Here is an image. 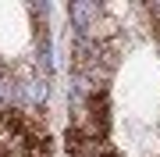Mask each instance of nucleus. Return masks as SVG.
I'll list each match as a JSON object with an SVG mask.
<instances>
[{"label": "nucleus", "instance_id": "3", "mask_svg": "<svg viewBox=\"0 0 160 157\" xmlns=\"http://www.w3.org/2000/svg\"><path fill=\"white\" fill-rule=\"evenodd\" d=\"M68 157H121L107 139L89 143V139H68Z\"/></svg>", "mask_w": 160, "mask_h": 157}, {"label": "nucleus", "instance_id": "2", "mask_svg": "<svg viewBox=\"0 0 160 157\" xmlns=\"http://www.w3.org/2000/svg\"><path fill=\"white\" fill-rule=\"evenodd\" d=\"M107 132H110V104H107V93H103V89H89V97L78 104V111H75V118H71L64 139L103 143Z\"/></svg>", "mask_w": 160, "mask_h": 157}, {"label": "nucleus", "instance_id": "1", "mask_svg": "<svg viewBox=\"0 0 160 157\" xmlns=\"http://www.w3.org/2000/svg\"><path fill=\"white\" fill-rule=\"evenodd\" d=\"M0 157H50L46 128L25 111L0 107Z\"/></svg>", "mask_w": 160, "mask_h": 157}]
</instances>
